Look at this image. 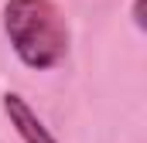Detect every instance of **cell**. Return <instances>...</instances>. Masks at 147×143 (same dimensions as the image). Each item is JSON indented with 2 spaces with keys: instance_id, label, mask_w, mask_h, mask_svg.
Here are the masks:
<instances>
[{
  "instance_id": "6da1fadb",
  "label": "cell",
  "mask_w": 147,
  "mask_h": 143,
  "mask_svg": "<svg viewBox=\"0 0 147 143\" xmlns=\"http://www.w3.org/2000/svg\"><path fill=\"white\" fill-rule=\"evenodd\" d=\"M3 31L10 37L17 58L28 68H51L69 51L65 17L51 0H7L3 7Z\"/></svg>"
},
{
  "instance_id": "7a4b0ae2",
  "label": "cell",
  "mask_w": 147,
  "mask_h": 143,
  "mask_svg": "<svg viewBox=\"0 0 147 143\" xmlns=\"http://www.w3.org/2000/svg\"><path fill=\"white\" fill-rule=\"evenodd\" d=\"M3 112H7L10 126L17 130V136L24 143H55V136L48 133V126L34 116V109L28 106L17 92H7V96H3Z\"/></svg>"
},
{
  "instance_id": "3957f363",
  "label": "cell",
  "mask_w": 147,
  "mask_h": 143,
  "mask_svg": "<svg viewBox=\"0 0 147 143\" xmlns=\"http://www.w3.org/2000/svg\"><path fill=\"white\" fill-rule=\"evenodd\" d=\"M134 24L144 31L147 27V21H144V0H134Z\"/></svg>"
}]
</instances>
